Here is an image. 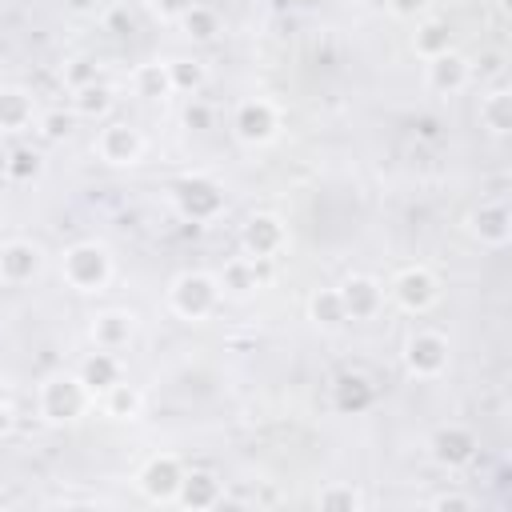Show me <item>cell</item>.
I'll return each instance as SVG.
<instances>
[{
  "label": "cell",
  "mask_w": 512,
  "mask_h": 512,
  "mask_svg": "<svg viewBox=\"0 0 512 512\" xmlns=\"http://www.w3.org/2000/svg\"><path fill=\"white\" fill-rule=\"evenodd\" d=\"M36 408L48 424H72L92 408V392L76 372H52L36 392Z\"/></svg>",
  "instance_id": "6da1fadb"
},
{
  "label": "cell",
  "mask_w": 512,
  "mask_h": 512,
  "mask_svg": "<svg viewBox=\"0 0 512 512\" xmlns=\"http://www.w3.org/2000/svg\"><path fill=\"white\" fill-rule=\"evenodd\" d=\"M60 276L76 292H104V284L112 280V256L96 240H76L60 256Z\"/></svg>",
  "instance_id": "7a4b0ae2"
},
{
  "label": "cell",
  "mask_w": 512,
  "mask_h": 512,
  "mask_svg": "<svg viewBox=\"0 0 512 512\" xmlns=\"http://www.w3.org/2000/svg\"><path fill=\"white\" fill-rule=\"evenodd\" d=\"M216 304H220V280H216L212 272L192 268V272H180V276L168 284V308H172L180 320H188V324L208 320V316L216 312Z\"/></svg>",
  "instance_id": "3957f363"
},
{
  "label": "cell",
  "mask_w": 512,
  "mask_h": 512,
  "mask_svg": "<svg viewBox=\"0 0 512 512\" xmlns=\"http://www.w3.org/2000/svg\"><path fill=\"white\" fill-rule=\"evenodd\" d=\"M172 204H176V212L184 220L208 224V220H216L224 212V188L208 172H188V176H180L172 184Z\"/></svg>",
  "instance_id": "277c9868"
},
{
  "label": "cell",
  "mask_w": 512,
  "mask_h": 512,
  "mask_svg": "<svg viewBox=\"0 0 512 512\" xmlns=\"http://www.w3.org/2000/svg\"><path fill=\"white\" fill-rule=\"evenodd\" d=\"M400 360H404V372L412 380H440L448 372V336H440L432 328H420L404 340Z\"/></svg>",
  "instance_id": "5b68a950"
},
{
  "label": "cell",
  "mask_w": 512,
  "mask_h": 512,
  "mask_svg": "<svg viewBox=\"0 0 512 512\" xmlns=\"http://www.w3.org/2000/svg\"><path fill=\"white\" fill-rule=\"evenodd\" d=\"M232 132H236V140L248 144V148L268 144V140H276V132H280V108H276L272 100H264V96H248V100H240L236 112H232Z\"/></svg>",
  "instance_id": "8992f818"
},
{
  "label": "cell",
  "mask_w": 512,
  "mask_h": 512,
  "mask_svg": "<svg viewBox=\"0 0 512 512\" xmlns=\"http://www.w3.org/2000/svg\"><path fill=\"white\" fill-rule=\"evenodd\" d=\"M388 292H392V300H396L404 312L420 316V312H428V308L440 300V280H436L432 268H424V264H408V268L396 272V280H392Z\"/></svg>",
  "instance_id": "52a82bcc"
},
{
  "label": "cell",
  "mask_w": 512,
  "mask_h": 512,
  "mask_svg": "<svg viewBox=\"0 0 512 512\" xmlns=\"http://www.w3.org/2000/svg\"><path fill=\"white\" fill-rule=\"evenodd\" d=\"M96 156L112 168H132L140 156H144V136L140 128H132L128 120H108L100 132H96Z\"/></svg>",
  "instance_id": "ba28073f"
},
{
  "label": "cell",
  "mask_w": 512,
  "mask_h": 512,
  "mask_svg": "<svg viewBox=\"0 0 512 512\" xmlns=\"http://www.w3.org/2000/svg\"><path fill=\"white\" fill-rule=\"evenodd\" d=\"M476 432L468 424H440L432 436H428V456L440 464V468H464L472 456H476Z\"/></svg>",
  "instance_id": "9c48e42d"
},
{
  "label": "cell",
  "mask_w": 512,
  "mask_h": 512,
  "mask_svg": "<svg viewBox=\"0 0 512 512\" xmlns=\"http://www.w3.org/2000/svg\"><path fill=\"white\" fill-rule=\"evenodd\" d=\"M184 464H180V456H172V452H160V456H152L144 468H140V476H136V484H140V492L152 500V504H172L176 500V488H180V480H184Z\"/></svg>",
  "instance_id": "30bf717a"
},
{
  "label": "cell",
  "mask_w": 512,
  "mask_h": 512,
  "mask_svg": "<svg viewBox=\"0 0 512 512\" xmlns=\"http://www.w3.org/2000/svg\"><path fill=\"white\" fill-rule=\"evenodd\" d=\"M468 232L484 248H508V240H512V212H508V204L500 196H492L480 208H472L468 212Z\"/></svg>",
  "instance_id": "8fae6325"
},
{
  "label": "cell",
  "mask_w": 512,
  "mask_h": 512,
  "mask_svg": "<svg viewBox=\"0 0 512 512\" xmlns=\"http://www.w3.org/2000/svg\"><path fill=\"white\" fill-rule=\"evenodd\" d=\"M44 268V252L40 244L32 240H4L0 244V284L8 288H20V284H32Z\"/></svg>",
  "instance_id": "7c38bea8"
},
{
  "label": "cell",
  "mask_w": 512,
  "mask_h": 512,
  "mask_svg": "<svg viewBox=\"0 0 512 512\" xmlns=\"http://www.w3.org/2000/svg\"><path fill=\"white\" fill-rule=\"evenodd\" d=\"M340 300H344V316L348 320H376L380 308H384V284L368 272H352L340 288Z\"/></svg>",
  "instance_id": "4fadbf2b"
},
{
  "label": "cell",
  "mask_w": 512,
  "mask_h": 512,
  "mask_svg": "<svg viewBox=\"0 0 512 512\" xmlns=\"http://www.w3.org/2000/svg\"><path fill=\"white\" fill-rule=\"evenodd\" d=\"M240 244H244V256L268 260V256H276V252L288 244V228H284L280 216L256 212V216H248V224H244V232H240Z\"/></svg>",
  "instance_id": "5bb4252c"
},
{
  "label": "cell",
  "mask_w": 512,
  "mask_h": 512,
  "mask_svg": "<svg viewBox=\"0 0 512 512\" xmlns=\"http://www.w3.org/2000/svg\"><path fill=\"white\" fill-rule=\"evenodd\" d=\"M424 80H428L432 92L456 96V92H464L472 84V64H468V56H460L456 48H448V52H440V56H432L424 64Z\"/></svg>",
  "instance_id": "9a60e30c"
},
{
  "label": "cell",
  "mask_w": 512,
  "mask_h": 512,
  "mask_svg": "<svg viewBox=\"0 0 512 512\" xmlns=\"http://www.w3.org/2000/svg\"><path fill=\"white\" fill-rule=\"evenodd\" d=\"M172 504L192 508V512L216 508V504H224V480H220L216 472H208V468H192V472H184V480H180Z\"/></svg>",
  "instance_id": "2e32d148"
},
{
  "label": "cell",
  "mask_w": 512,
  "mask_h": 512,
  "mask_svg": "<svg viewBox=\"0 0 512 512\" xmlns=\"http://www.w3.org/2000/svg\"><path fill=\"white\" fill-rule=\"evenodd\" d=\"M88 336L96 348H108V352H124L136 336V316L124 312V308H108V312H96L92 324H88Z\"/></svg>",
  "instance_id": "e0dca14e"
},
{
  "label": "cell",
  "mask_w": 512,
  "mask_h": 512,
  "mask_svg": "<svg viewBox=\"0 0 512 512\" xmlns=\"http://www.w3.org/2000/svg\"><path fill=\"white\" fill-rule=\"evenodd\" d=\"M372 400H376V384H372L364 372H344V376H336V384H332V408H336L340 416H360V412L372 408Z\"/></svg>",
  "instance_id": "ac0fdd59"
},
{
  "label": "cell",
  "mask_w": 512,
  "mask_h": 512,
  "mask_svg": "<svg viewBox=\"0 0 512 512\" xmlns=\"http://www.w3.org/2000/svg\"><path fill=\"white\" fill-rule=\"evenodd\" d=\"M36 124V100L28 88H0V136H20Z\"/></svg>",
  "instance_id": "d6986e66"
},
{
  "label": "cell",
  "mask_w": 512,
  "mask_h": 512,
  "mask_svg": "<svg viewBox=\"0 0 512 512\" xmlns=\"http://www.w3.org/2000/svg\"><path fill=\"white\" fill-rule=\"evenodd\" d=\"M76 376L84 380V388H88V392H92V400H96L100 392H108V388H112V384L124 376L120 352H108V348H96V352H88Z\"/></svg>",
  "instance_id": "ffe728a7"
},
{
  "label": "cell",
  "mask_w": 512,
  "mask_h": 512,
  "mask_svg": "<svg viewBox=\"0 0 512 512\" xmlns=\"http://www.w3.org/2000/svg\"><path fill=\"white\" fill-rule=\"evenodd\" d=\"M216 280H220V296H236V300H244V296H252L260 288V272H256V260L252 256L224 260V268L216 272Z\"/></svg>",
  "instance_id": "44dd1931"
},
{
  "label": "cell",
  "mask_w": 512,
  "mask_h": 512,
  "mask_svg": "<svg viewBox=\"0 0 512 512\" xmlns=\"http://www.w3.org/2000/svg\"><path fill=\"white\" fill-rule=\"evenodd\" d=\"M480 128H488L492 136L512 132V92H508V84H496L480 96Z\"/></svg>",
  "instance_id": "7402d4cb"
},
{
  "label": "cell",
  "mask_w": 512,
  "mask_h": 512,
  "mask_svg": "<svg viewBox=\"0 0 512 512\" xmlns=\"http://www.w3.org/2000/svg\"><path fill=\"white\" fill-rule=\"evenodd\" d=\"M448 48H452V28H448V20L420 16V20H416V32H412V52H416L420 60H432V56H440V52H448Z\"/></svg>",
  "instance_id": "603a6c76"
},
{
  "label": "cell",
  "mask_w": 512,
  "mask_h": 512,
  "mask_svg": "<svg viewBox=\"0 0 512 512\" xmlns=\"http://www.w3.org/2000/svg\"><path fill=\"white\" fill-rule=\"evenodd\" d=\"M116 104V92L112 84L104 80H92L84 88H72V116H84V120H104Z\"/></svg>",
  "instance_id": "cb8c5ba5"
},
{
  "label": "cell",
  "mask_w": 512,
  "mask_h": 512,
  "mask_svg": "<svg viewBox=\"0 0 512 512\" xmlns=\"http://www.w3.org/2000/svg\"><path fill=\"white\" fill-rule=\"evenodd\" d=\"M132 92L140 100H168L172 92V76H168V60H148L132 72Z\"/></svg>",
  "instance_id": "d4e9b609"
},
{
  "label": "cell",
  "mask_w": 512,
  "mask_h": 512,
  "mask_svg": "<svg viewBox=\"0 0 512 512\" xmlns=\"http://www.w3.org/2000/svg\"><path fill=\"white\" fill-rule=\"evenodd\" d=\"M96 400H100L104 416H112V420H136V416H140V408H144L140 388H136V384H128L124 376H120V380H116L108 392H100Z\"/></svg>",
  "instance_id": "484cf974"
},
{
  "label": "cell",
  "mask_w": 512,
  "mask_h": 512,
  "mask_svg": "<svg viewBox=\"0 0 512 512\" xmlns=\"http://www.w3.org/2000/svg\"><path fill=\"white\" fill-rule=\"evenodd\" d=\"M308 320H312L316 328H324V332H332V328L348 324L340 292H336V288H316V292L308 296Z\"/></svg>",
  "instance_id": "4316f807"
},
{
  "label": "cell",
  "mask_w": 512,
  "mask_h": 512,
  "mask_svg": "<svg viewBox=\"0 0 512 512\" xmlns=\"http://www.w3.org/2000/svg\"><path fill=\"white\" fill-rule=\"evenodd\" d=\"M180 28H184V36L188 40H196V44H208V40H216V32H220V12L216 8H208V4H192L180 20H176Z\"/></svg>",
  "instance_id": "83f0119b"
},
{
  "label": "cell",
  "mask_w": 512,
  "mask_h": 512,
  "mask_svg": "<svg viewBox=\"0 0 512 512\" xmlns=\"http://www.w3.org/2000/svg\"><path fill=\"white\" fill-rule=\"evenodd\" d=\"M168 76H172V92H184V96H196L204 88V80H208L204 64L192 60V56H172L168 60Z\"/></svg>",
  "instance_id": "f1b7e54d"
},
{
  "label": "cell",
  "mask_w": 512,
  "mask_h": 512,
  "mask_svg": "<svg viewBox=\"0 0 512 512\" xmlns=\"http://www.w3.org/2000/svg\"><path fill=\"white\" fill-rule=\"evenodd\" d=\"M72 124H76V116L72 112H64V108H48V112H36V136L44 140V144H60V140H68L72 136Z\"/></svg>",
  "instance_id": "f546056e"
},
{
  "label": "cell",
  "mask_w": 512,
  "mask_h": 512,
  "mask_svg": "<svg viewBox=\"0 0 512 512\" xmlns=\"http://www.w3.org/2000/svg\"><path fill=\"white\" fill-rule=\"evenodd\" d=\"M44 172V156L36 148H8V180L12 184H28Z\"/></svg>",
  "instance_id": "4dcf8cb0"
},
{
  "label": "cell",
  "mask_w": 512,
  "mask_h": 512,
  "mask_svg": "<svg viewBox=\"0 0 512 512\" xmlns=\"http://www.w3.org/2000/svg\"><path fill=\"white\" fill-rule=\"evenodd\" d=\"M316 504H320V508H332V512H352V508L364 504V496H360L352 484H328V488H320Z\"/></svg>",
  "instance_id": "1f68e13d"
},
{
  "label": "cell",
  "mask_w": 512,
  "mask_h": 512,
  "mask_svg": "<svg viewBox=\"0 0 512 512\" xmlns=\"http://www.w3.org/2000/svg\"><path fill=\"white\" fill-rule=\"evenodd\" d=\"M60 76H64V84H68V88H84V84L100 80V64H96V60H88V56H76V60H68V64L60 68Z\"/></svg>",
  "instance_id": "d6a6232c"
},
{
  "label": "cell",
  "mask_w": 512,
  "mask_h": 512,
  "mask_svg": "<svg viewBox=\"0 0 512 512\" xmlns=\"http://www.w3.org/2000/svg\"><path fill=\"white\" fill-rule=\"evenodd\" d=\"M192 4H196V0H144L148 16H152V20H160V24H176Z\"/></svg>",
  "instance_id": "836d02e7"
},
{
  "label": "cell",
  "mask_w": 512,
  "mask_h": 512,
  "mask_svg": "<svg viewBox=\"0 0 512 512\" xmlns=\"http://www.w3.org/2000/svg\"><path fill=\"white\" fill-rule=\"evenodd\" d=\"M212 120H216V116H212V108H208L204 100H196V96H192V100H188V108H184V128H192V132H208V128H212Z\"/></svg>",
  "instance_id": "e575fe53"
},
{
  "label": "cell",
  "mask_w": 512,
  "mask_h": 512,
  "mask_svg": "<svg viewBox=\"0 0 512 512\" xmlns=\"http://www.w3.org/2000/svg\"><path fill=\"white\" fill-rule=\"evenodd\" d=\"M428 508H436V512H472L476 508V500L472 496H464V492H440V496H432V504Z\"/></svg>",
  "instance_id": "d590c367"
},
{
  "label": "cell",
  "mask_w": 512,
  "mask_h": 512,
  "mask_svg": "<svg viewBox=\"0 0 512 512\" xmlns=\"http://www.w3.org/2000/svg\"><path fill=\"white\" fill-rule=\"evenodd\" d=\"M428 8H432V0H388V12L396 20H420V16H428Z\"/></svg>",
  "instance_id": "8d00e7d4"
},
{
  "label": "cell",
  "mask_w": 512,
  "mask_h": 512,
  "mask_svg": "<svg viewBox=\"0 0 512 512\" xmlns=\"http://www.w3.org/2000/svg\"><path fill=\"white\" fill-rule=\"evenodd\" d=\"M104 28H108L112 36H124V32H132V20H128L124 8H112V12L104 16Z\"/></svg>",
  "instance_id": "74e56055"
},
{
  "label": "cell",
  "mask_w": 512,
  "mask_h": 512,
  "mask_svg": "<svg viewBox=\"0 0 512 512\" xmlns=\"http://www.w3.org/2000/svg\"><path fill=\"white\" fill-rule=\"evenodd\" d=\"M64 12L88 20V16H100V0H64Z\"/></svg>",
  "instance_id": "f35d334b"
},
{
  "label": "cell",
  "mask_w": 512,
  "mask_h": 512,
  "mask_svg": "<svg viewBox=\"0 0 512 512\" xmlns=\"http://www.w3.org/2000/svg\"><path fill=\"white\" fill-rule=\"evenodd\" d=\"M12 428H16V408H12V400H8V404H0V440H4Z\"/></svg>",
  "instance_id": "ab89813d"
},
{
  "label": "cell",
  "mask_w": 512,
  "mask_h": 512,
  "mask_svg": "<svg viewBox=\"0 0 512 512\" xmlns=\"http://www.w3.org/2000/svg\"><path fill=\"white\" fill-rule=\"evenodd\" d=\"M416 132H420V136H428V140H432V136H436V132H440V124H436V120H432V116H420V120H416Z\"/></svg>",
  "instance_id": "60d3db41"
},
{
  "label": "cell",
  "mask_w": 512,
  "mask_h": 512,
  "mask_svg": "<svg viewBox=\"0 0 512 512\" xmlns=\"http://www.w3.org/2000/svg\"><path fill=\"white\" fill-rule=\"evenodd\" d=\"M484 72L500 76V52H488V56H484Z\"/></svg>",
  "instance_id": "b9f144b4"
},
{
  "label": "cell",
  "mask_w": 512,
  "mask_h": 512,
  "mask_svg": "<svg viewBox=\"0 0 512 512\" xmlns=\"http://www.w3.org/2000/svg\"><path fill=\"white\" fill-rule=\"evenodd\" d=\"M0 180H8V148L0 144Z\"/></svg>",
  "instance_id": "7bdbcfd3"
},
{
  "label": "cell",
  "mask_w": 512,
  "mask_h": 512,
  "mask_svg": "<svg viewBox=\"0 0 512 512\" xmlns=\"http://www.w3.org/2000/svg\"><path fill=\"white\" fill-rule=\"evenodd\" d=\"M8 400H12V388H8V380L0 376V404H8Z\"/></svg>",
  "instance_id": "ee69618b"
},
{
  "label": "cell",
  "mask_w": 512,
  "mask_h": 512,
  "mask_svg": "<svg viewBox=\"0 0 512 512\" xmlns=\"http://www.w3.org/2000/svg\"><path fill=\"white\" fill-rule=\"evenodd\" d=\"M332 4H356V0H332Z\"/></svg>",
  "instance_id": "f6af8a7d"
}]
</instances>
